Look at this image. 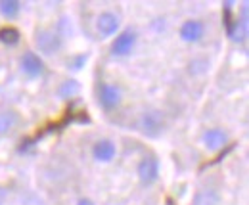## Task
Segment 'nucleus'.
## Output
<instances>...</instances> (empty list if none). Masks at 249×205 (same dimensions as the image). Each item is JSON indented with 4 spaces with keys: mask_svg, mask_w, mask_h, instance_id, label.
I'll list each match as a JSON object with an SVG mask.
<instances>
[{
    "mask_svg": "<svg viewBox=\"0 0 249 205\" xmlns=\"http://www.w3.org/2000/svg\"><path fill=\"white\" fill-rule=\"evenodd\" d=\"M230 142V136L224 129L220 127H211L201 134V144L209 151H218Z\"/></svg>",
    "mask_w": 249,
    "mask_h": 205,
    "instance_id": "9",
    "label": "nucleus"
},
{
    "mask_svg": "<svg viewBox=\"0 0 249 205\" xmlns=\"http://www.w3.org/2000/svg\"><path fill=\"white\" fill-rule=\"evenodd\" d=\"M19 40H21V33L16 29V27H12V25L0 27V42H2L4 46L14 48V46L19 44Z\"/></svg>",
    "mask_w": 249,
    "mask_h": 205,
    "instance_id": "14",
    "label": "nucleus"
},
{
    "mask_svg": "<svg viewBox=\"0 0 249 205\" xmlns=\"http://www.w3.org/2000/svg\"><path fill=\"white\" fill-rule=\"evenodd\" d=\"M18 123H19V115L16 112H12V110L0 112V136L14 130L18 127Z\"/></svg>",
    "mask_w": 249,
    "mask_h": 205,
    "instance_id": "15",
    "label": "nucleus"
},
{
    "mask_svg": "<svg viewBox=\"0 0 249 205\" xmlns=\"http://www.w3.org/2000/svg\"><path fill=\"white\" fill-rule=\"evenodd\" d=\"M54 31L62 37V38H69V37H73V25H71V21H69V18H60V21H58V25L54 27Z\"/></svg>",
    "mask_w": 249,
    "mask_h": 205,
    "instance_id": "18",
    "label": "nucleus"
},
{
    "mask_svg": "<svg viewBox=\"0 0 249 205\" xmlns=\"http://www.w3.org/2000/svg\"><path fill=\"white\" fill-rule=\"evenodd\" d=\"M79 92H81V85H79L75 79H67V81H63L62 85L58 87V96H60L62 100H71V98H75Z\"/></svg>",
    "mask_w": 249,
    "mask_h": 205,
    "instance_id": "16",
    "label": "nucleus"
},
{
    "mask_svg": "<svg viewBox=\"0 0 249 205\" xmlns=\"http://www.w3.org/2000/svg\"><path fill=\"white\" fill-rule=\"evenodd\" d=\"M123 102V90L119 85L102 81L98 85V104L104 112H115Z\"/></svg>",
    "mask_w": 249,
    "mask_h": 205,
    "instance_id": "4",
    "label": "nucleus"
},
{
    "mask_svg": "<svg viewBox=\"0 0 249 205\" xmlns=\"http://www.w3.org/2000/svg\"><path fill=\"white\" fill-rule=\"evenodd\" d=\"M31 148H35V142H33L31 138H25V140L21 142V146H19V153H27Z\"/></svg>",
    "mask_w": 249,
    "mask_h": 205,
    "instance_id": "21",
    "label": "nucleus"
},
{
    "mask_svg": "<svg viewBox=\"0 0 249 205\" xmlns=\"http://www.w3.org/2000/svg\"><path fill=\"white\" fill-rule=\"evenodd\" d=\"M138 42V33L134 27H126L121 33H117V37L113 38L111 46H109V54L113 58H126L134 52Z\"/></svg>",
    "mask_w": 249,
    "mask_h": 205,
    "instance_id": "3",
    "label": "nucleus"
},
{
    "mask_svg": "<svg viewBox=\"0 0 249 205\" xmlns=\"http://www.w3.org/2000/svg\"><path fill=\"white\" fill-rule=\"evenodd\" d=\"M96 35L100 38H109L113 35H117L121 29V18L117 12L113 10H106L96 18Z\"/></svg>",
    "mask_w": 249,
    "mask_h": 205,
    "instance_id": "5",
    "label": "nucleus"
},
{
    "mask_svg": "<svg viewBox=\"0 0 249 205\" xmlns=\"http://www.w3.org/2000/svg\"><path fill=\"white\" fill-rule=\"evenodd\" d=\"M136 127L146 138H159L167 129V119L161 110H146L138 117Z\"/></svg>",
    "mask_w": 249,
    "mask_h": 205,
    "instance_id": "1",
    "label": "nucleus"
},
{
    "mask_svg": "<svg viewBox=\"0 0 249 205\" xmlns=\"http://www.w3.org/2000/svg\"><path fill=\"white\" fill-rule=\"evenodd\" d=\"M8 196H10L8 188H6V186H0V205H4L8 202Z\"/></svg>",
    "mask_w": 249,
    "mask_h": 205,
    "instance_id": "22",
    "label": "nucleus"
},
{
    "mask_svg": "<svg viewBox=\"0 0 249 205\" xmlns=\"http://www.w3.org/2000/svg\"><path fill=\"white\" fill-rule=\"evenodd\" d=\"M180 38L184 42H199L203 37H205V23L201 19H186L182 25H180V31H178Z\"/></svg>",
    "mask_w": 249,
    "mask_h": 205,
    "instance_id": "11",
    "label": "nucleus"
},
{
    "mask_svg": "<svg viewBox=\"0 0 249 205\" xmlns=\"http://www.w3.org/2000/svg\"><path fill=\"white\" fill-rule=\"evenodd\" d=\"M35 44L42 56H56L62 52L63 38L52 27H40L35 31Z\"/></svg>",
    "mask_w": 249,
    "mask_h": 205,
    "instance_id": "2",
    "label": "nucleus"
},
{
    "mask_svg": "<svg viewBox=\"0 0 249 205\" xmlns=\"http://www.w3.org/2000/svg\"><path fill=\"white\" fill-rule=\"evenodd\" d=\"M192 205H220V192L215 188H201L196 192Z\"/></svg>",
    "mask_w": 249,
    "mask_h": 205,
    "instance_id": "12",
    "label": "nucleus"
},
{
    "mask_svg": "<svg viewBox=\"0 0 249 205\" xmlns=\"http://www.w3.org/2000/svg\"><path fill=\"white\" fill-rule=\"evenodd\" d=\"M23 205H46V202H44L40 196H36V194H29V196L23 200Z\"/></svg>",
    "mask_w": 249,
    "mask_h": 205,
    "instance_id": "20",
    "label": "nucleus"
},
{
    "mask_svg": "<svg viewBox=\"0 0 249 205\" xmlns=\"http://www.w3.org/2000/svg\"><path fill=\"white\" fill-rule=\"evenodd\" d=\"M207 69H209V61L205 58H194L188 63V71L192 75H203L207 73Z\"/></svg>",
    "mask_w": 249,
    "mask_h": 205,
    "instance_id": "17",
    "label": "nucleus"
},
{
    "mask_svg": "<svg viewBox=\"0 0 249 205\" xmlns=\"http://www.w3.org/2000/svg\"><path fill=\"white\" fill-rule=\"evenodd\" d=\"M159 171H161V167H159V159L156 155H144L136 167V175L144 186L156 184L159 180Z\"/></svg>",
    "mask_w": 249,
    "mask_h": 205,
    "instance_id": "6",
    "label": "nucleus"
},
{
    "mask_svg": "<svg viewBox=\"0 0 249 205\" xmlns=\"http://www.w3.org/2000/svg\"><path fill=\"white\" fill-rule=\"evenodd\" d=\"M117 155V146L109 138H100L92 146V157L96 163H111Z\"/></svg>",
    "mask_w": 249,
    "mask_h": 205,
    "instance_id": "10",
    "label": "nucleus"
},
{
    "mask_svg": "<svg viewBox=\"0 0 249 205\" xmlns=\"http://www.w3.org/2000/svg\"><path fill=\"white\" fill-rule=\"evenodd\" d=\"M226 35L230 37V40L234 42H246L249 35V23H248V2L242 4V16L234 18L228 25H226Z\"/></svg>",
    "mask_w": 249,
    "mask_h": 205,
    "instance_id": "7",
    "label": "nucleus"
},
{
    "mask_svg": "<svg viewBox=\"0 0 249 205\" xmlns=\"http://www.w3.org/2000/svg\"><path fill=\"white\" fill-rule=\"evenodd\" d=\"M19 69H21V73H25L29 79H38V77L44 75L46 65H44V59L40 58L36 52L27 50V52H23L21 58H19Z\"/></svg>",
    "mask_w": 249,
    "mask_h": 205,
    "instance_id": "8",
    "label": "nucleus"
},
{
    "mask_svg": "<svg viewBox=\"0 0 249 205\" xmlns=\"http://www.w3.org/2000/svg\"><path fill=\"white\" fill-rule=\"evenodd\" d=\"M23 10V2L19 0H0V16L4 19H16Z\"/></svg>",
    "mask_w": 249,
    "mask_h": 205,
    "instance_id": "13",
    "label": "nucleus"
},
{
    "mask_svg": "<svg viewBox=\"0 0 249 205\" xmlns=\"http://www.w3.org/2000/svg\"><path fill=\"white\" fill-rule=\"evenodd\" d=\"M77 205H96L92 202V200H89V198H81L79 202H77Z\"/></svg>",
    "mask_w": 249,
    "mask_h": 205,
    "instance_id": "23",
    "label": "nucleus"
},
{
    "mask_svg": "<svg viewBox=\"0 0 249 205\" xmlns=\"http://www.w3.org/2000/svg\"><path fill=\"white\" fill-rule=\"evenodd\" d=\"M89 61V54H77V56H71L67 59V69H73V71H79L85 67V63Z\"/></svg>",
    "mask_w": 249,
    "mask_h": 205,
    "instance_id": "19",
    "label": "nucleus"
}]
</instances>
